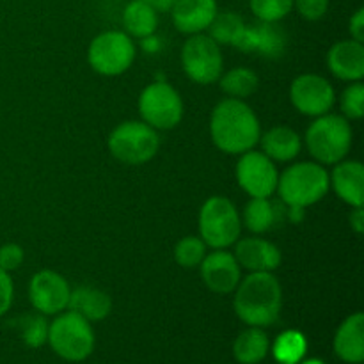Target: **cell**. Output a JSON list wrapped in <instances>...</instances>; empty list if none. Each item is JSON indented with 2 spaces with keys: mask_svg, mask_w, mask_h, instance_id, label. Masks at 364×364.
I'll return each mask as SVG.
<instances>
[{
  "mask_svg": "<svg viewBox=\"0 0 364 364\" xmlns=\"http://www.w3.org/2000/svg\"><path fill=\"white\" fill-rule=\"evenodd\" d=\"M210 135L223 153L242 155L258 144L262 127L255 110L244 100L224 98L212 110Z\"/></svg>",
  "mask_w": 364,
  "mask_h": 364,
  "instance_id": "1",
  "label": "cell"
},
{
  "mask_svg": "<svg viewBox=\"0 0 364 364\" xmlns=\"http://www.w3.org/2000/svg\"><path fill=\"white\" fill-rule=\"evenodd\" d=\"M235 313L249 327H269L279 318L283 288L272 272H251L235 288Z\"/></svg>",
  "mask_w": 364,
  "mask_h": 364,
  "instance_id": "2",
  "label": "cell"
},
{
  "mask_svg": "<svg viewBox=\"0 0 364 364\" xmlns=\"http://www.w3.org/2000/svg\"><path fill=\"white\" fill-rule=\"evenodd\" d=\"M281 201L288 208H308L329 192V173L316 162H299L287 167L277 180Z\"/></svg>",
  "mask_w": 364,
  "mask_h": 364,
  "instance_id": "3",
  "label": "cell"
},
{
  "mask_svg": "<svg viewBox=\"0 0 364 364\" xmlns=\"http://www.w3.org/2000/svg\"><path fill=\"white\" fill-rule=\"evenodd\" d=\"M306 146L320 166L341 162L352 148L350 123L347 117L331 112L315 117L306 130Z\"/></svg>",
  "mask_w": 364,
  "mask_h": 364,
  "instance_id": "4",
  "label": "cell"
},
{
  "mask_svg": "<svg viewBox=\"0 0 364 364\" xmlns=\"http://www.w3.org/2000/svg\"><path fill=\"white\" fill-rule=\"evenodd\" d=\"M59 358L70 363L87 359L95 350V333L91 322L75 311H63L48 326L46 340Z\"/></svg>",
  "mask_w": 364,
  "mask_h": 364,
  "instance_id": "5",
  "label": "cell"
},
{
  "mask_svg": "<svg viewBox=\"0 0 364 364\" xmlns=\"http://www.w3.org/2000/svg\"><path fill=\"white\" fill-rule=\"evenodd\" d=\"M242 220L233 203L224 196H212L199 210V237L206 247L228 249L240 237Z\"/></svg>",
  "mask_w": 364,
  "mask_h": 364,
  "instance_id": "6",
  "label": "cell"
},
{
  "mask_svg": "<svg viewBox=\"0 0 364 364\" xmlns=\"http://www.w3.org/2000/svg\"><path fill=\"white\" fill-rule=\"evenodd\" d=\"M107 144L116 160L128 166H142L159 153L160 137L144 121H124L110 132Z\"/></svg>",
  "mask_w": 364,
  "mask_h": 364,
  "instance_id": "7",
  "label": "cell"
},
{
  "mask_svg": "<svg viewBox=\"0 0 364 364\" xmlns=\"http://www.w3.org/2000/svg\"><path fill=\"white\" fill-rule=\"evenodd\" d=\"M135 60V43L127 32L107 31L96 36L87 48V63L103 77H117Z\"/></svg>",
  "mask_w": 364,
  "mask_h": 364,
  "instance_id": "8",
  "label": "cell"
},
{
  "mask_svg": "<svg viewBox=\"0 0 364 364\" xmlns=\"http://www.w3.org/2000/svg\"><path fill=\"white\" fill-rule=\"evenodd\" d=\"M142 121L155 130H173L183 119V100L166 80L151 82L139 96Z\"/></svg>",
  "mask_w": 364,
  "mask_h": 364,
  "instance_id": "9",
  "label": "cell"
},
{
  "mask_svg": "<svg viewBox=\"0 0 364 364\" xmlns=\"http://www.w3.org/2000/svg\"><path fill=\"white\" fill-rule=\"evenodd\" d=\"M181 66L196 84H215L224 68L220 45H217L208 34H192L181 48Z\"/></svg>",
  "mask_w": 364,
  "mask_h": 364,
  "instance_id": "10",
  "label": "cell"
},
{
  "mask_svg": "<svg viewBox=\"0 0 364 364\" xmlns=\"http://www.w3.org/2000/svg\"><path fill=\"white\" fill-rule=\"evenodd\" d=\"M235 174L242 191L251 198H272L276 194L279 173L263 151L249 149L242 153Z\"/></svg>",
  "mask_w": 364,
  "mask_h": 364,
  "instance_id": "11",
  "label": "cell"
},
{
  "mask_svg": "<svg viewBox=\"0 0 364 364\" xmlns=\"http://www.w3.org/2000/svg\"><path fill=\"white\" fill-rule=\"evenodd\" d=\"M290 102L304 116L318 117L333 110L336 92L327 78L315 73H304L291 82Z\"/></svg>",
  "mask_w": 364,
  "mask_h": 364,
  "instance_id": "12",
  "label": "cell"
},
{
  "mask_svg": "<svg viewBox=\"0 0 364 364\" xmlns=\"http://www.w3.org/2000/svg\"><path fill=\"white\" fill-rule=\"evenodd\" d=\"M71 288L60 274L41 270L28 283V299L32 308L41 315H59L68 309Z\"/></svg>",
  "mask_w": 364,
  "mask_h": 364,
  "instance_id": "13",
  "label": "cell"
},
{
  "mask_svg": "<svg viewBox=\"0 0 364 364\" xmlns=\"http://www.w3.org/2000/svg\"><path fill=\"white\" fill-rule=\"evenodd\" d=\"M199 269L203 283L213 294H233L242 279L237 258L226 249H213L212 252H206Z\"/></svg>",
  "mask_w": 364,
  "mask_h": 364,
  "instance_id": "14",
  "label": "cell"
},
{
  "mask_svg": "<svg viewBox=\"0 0 364 364\" xmlns=\"http://www.w3.org/2000/svg\"><path fill=\"white\" fill-rule=\"evenodd\" d=\"M235 258L240 269L249 272H274L281 265V251L272 242L259 237L235 242Z\"/></svg>",
  "mask_w": 364,
  "mask_h": 364,
  "instance_id": "15",
  "label": "cell"
},
{
  "mask_svg": "<svg viewBox=\"0 0 364 364\" xmlns=\"http://www.w3.org/2000/svg\"><path fill=\"white\" fill-rule=\"evenodd\" d=\"M237 48L242 52H256L269 59H277L287 50V34L277 23L258 21L251 27H245Z\"/></svg>",
  "mask_w": 364,
  "mask_h": 364,
  "instance_id": "16",
  "label": "cell"
},
{
  "mask_svg": "<svg viewBox=\"0 0 364 364\" xmlns=\"http://www.w3.org/2000/svg\"><path fill=\"white\" fill-rule=\"evenodd\" d=\"M327 66L343 82H361L364 77V46L354 39L334 43L327 52Z\"/></svg>",
  "mask_w": 364,
  "mask_h": 364,
  "instance_id": "17",
  "label": "cell"
},
{
  "mask_svg": "<svg viewBox=\"0 0 364 364\" xmlns=\"http://www.w3.org/2000/svg\"><path fill=\"white\" fill-rule=\"evenodd\" d=\"M217 13V0H178L171 9L176 31L187 36L205 32Z\"/></svg>",
  "mask_w": 364,
  "mask_h": 364,
  "instance_id": "18",
  "label": "cell"
},
{
  "mask_svg": "<svg viewBox=\"0 0 364 364\" xmlns=\"http://www.w3.org/2000/svg\"><path fill=\"white\" fill-rule=\"evenodd\" d=\"M329 188L348 206H363L364 203V167L358 160H341L334 164L329 174Z\"/></svg>",
  "mask_w": 364,
  "mask_h": 364,
  "instance_id": "19",
  "label": "cell"
},
{
  "mask_svg": "<svg viewBox=\"0 0 364 364\" xmlns=\"http://www.w3.org/2000/svg\"><path fill=\"white\" fill-rule=\"evenodd\" d=\"M334 352L345 363L363 364L364 361V315L361 311L347 316L334 336Z\"/></svg>",
  "mask_w": 364,
  "mask_h": 364,
  "instance_id": "20",
  "label": "cell"
},
{
  "mask_svg": "<svg viewBox=\"0 0 364 364\" xmlns=\"http://www.w3.org/2000/svg\"><path fill=\"white\" fill-rule=\"evenodd\" d=\"M68 309L84 316L87 322H102L112 311V299L100 288L78 287L71 290Z\"/></svg>",
  "mask_w": 364,
  "mask_h": 364,
  "instance_id": "21",
  "label": "cell"
},
{
  "mask_svg": "<svg viewBox=\"0 0 364 364\" xmlns=\"http://www.w3.org/2000/svg\"><path fill=\"white\" fill-rule=\"evenodd\" d=\"M259 142H262L263 153L272 162H291L294 159H297L302 149V141L299 134L287 124L269 128L265 134H262Z\"/></svg>",
  "mask_w": 364,
  "mask_h": 364,
  "instance_id": "22",
  "label": "cell"
},
{
  "mask_svg": "<svg viewBox=\"0 0 364 364\" xmlns=\"http://www.w3.org/2000/svg\"><path fill=\"white\" fill-rule=\"evenodd\" d=\"M123 27L130 38H149L159 28V13L142 0H132L123 11Z\"/></svg>",
  "mask_w": 364,
  "mask_h": 364,
  "instance_id": "23",
  "label": "cell"
},
{
  "mask_svg": "<svg viewBox=\"0 0 364 364\" xmlns=\"http://www.w3.org/2000/svg\"><path fill=\"white\" fill-rule=\"evenodd\" d=\"M270 348L269 336L262 327H249L238 334L233 343V355L240 364H258L267 358Z\"/></svg>",
  "mask_w": 364,
  "mask_h": 364,
  "instance_id": "24",
  "label": "cell"
},
{
  "mask_svg": "<svg viewBox=\"0 0 364 364\" xmlns=\"http://www.w3.org/2000/svg\"><path fill=\"white\" fill-rule=\"evenodd\" d=\"M281 213V208L270 198H251L244 208V224L251 233H267L276 226Z\"/></svg>",
  "mask_w": 364,
  "mask_h": 364,
  "instance_id": "25",
  "label": "cell"
},
{
  "mask_svg": "<svg viewBox=\"0 0 364 364\" xmlns=\"http://www.w3.org/2000/svg\"><path fill=\"white\" fill-rule=\"evenodd\" d=\"M217 82H219L224 95H228V98L237 100H245L251 95H255L259 85L258 75L245 66H238L226 71V73L220 75Z\"/></svg>",
  "mask_w": 364,
  "mask_h": 364,
  "instance_id": "26",
  "label": "cell"
},
{
  "mask_svg": "<svg viewBox=\"0 0 364 364\" xmlns=\"http://www.w3.org/2000/svg\"><path fill=\"white\" fill-rule=\"evenodd\" d=\"M247 23L244 21V18L237 13H231V11H224V13H217L213 21L210 23L208 36L217 43V45H230L237 46L238 39L244 34Z\"/></svg>",
  "mask_w": 364,
  "mask_h": 364,
  "instance_id": "27",
  "label": "cell"
},
{
  "mask_svg": "<svg viewBox=\"0 0 364 364\" xmlns=\"http://www.w3.org/2000/svg\"><path fill=\"white\" fill-rule=\"evenodd\" d=\"M306 348H308V341H306L304 334L299 331H284L272 345L274 358L279 364H297L302 361L306 355Z\"/></svg>",
  "mask_w": 364,
  "mask_h": 364,
  "instance_id": "28",
  "label": "cell"
},
{
  "mask_svg": "<svg viewBox=\"0 0 364 364\" xmlns=\"http://www.w3.org/2000/svg\"><path fill=\"white\" fill-rule=\"evenodd\" d=\"M18 331H20L21 340L25 341V345L31 348L43 347L48 340V326L45 315L41 313H36V315H25L21 318H18L16 322Z\"/></svg>",
  "mask_w": 364,
  "mask_h": 364,
  "instance_id": "29",
  "label": "cell"
},
{
  "mask_svg": "<svg viewBox=\"0 0 364 364\" xmlns=\"http://www.w3.org/2000/svg\"><path fill=\"white\" fill-rule=\"evenodd\" d=\"M205 256L206 244L201 240V237L188 235L174 245V262L183 269H196V267L201 265Z\"/></svg>",
  "mask_w": 364,
  "mask_h": 364,
  "instance_id": "30",
  "label": "cell"
},
{
  "mask_svg": "<svg viewBox=\"0 0 364 364\" xmlns=\"http://www.w3.org/2000/svg\"><path fill=\"white\" fill-rule=\"evenodd\" d=\"M249 6L258 21L277 23L294 11V0H249Z\"/></svg>",
  "mask_w": 364,
  "mask_h": 364,
  "instance_id": "31",
  "label": "cell"
},
{
  "mask_svg": "<svg viewBox=\"0 0 364 364\" xmlns=\"http://www.w3.org/2000/svg\"><path fill=\"white\" fill-rule=\"evenodd\" d=\"M340 107L343 117L347 119H361L364 116V85L361 82H352L340 98Z\"/></svg>",
  "mask_w": 364,
  "mask_h": 364,
  "instance_id": "32",
  "label": "cell"
},
{
  "mask_svg": "<svg viewBox=\"0 0 364 364\" xmlns=\"http://www.w3.org/2000/svg\"><path fill=\"white\" fill-rule=\"evenodd\" d=\"M331 0H294V7L304 20L316 21L326 16Z\"/></svg>",
  "mask_w": 364,
  "mask_h": 364,
  "instance_id": "33",
  "label": "cell"
},
{
  "mask_svg": "<svg viewBox=\"0 0 364 364\" xmlns=\"http://www.w3.org/2000/svg\"><path fill=\"white\" fill-rule=\"evenodd\" d=\"M23 258V249L18 244H6L0 247V269L6 270V272L20 269Z\"/></svg>",
  "mask_w": 364,
  "mask_h": 364,
  "instance_id": "34",
  "label": "cell"
},
{
  "mask_svg": "<svg viewBox=\"0 0 364 364\" xmlns=\"http://www.w3.org/2000/svg\"><path fill=\"white\" fill-rule=\"evenodd\" d=\"M14 299V284L9 272L0 269V316L6 315L13 306Z\"/></svg>",
  "mask_w": 364,
  "mask_h": 364,
  "instance_id": "35",
  "label": "cell"
},
{
  "mask_svg": "<svg viewBox=\"0 0 364 364\" xmlns=\"http://www.w3.org/2000/svg\"><path fill=\"white\" fill-rule=\"evenodd\" d=\"M348 31H350V36L354 41H359V43L364 41V9L363 7H359V9L350 16V21H348Z\"/></svg>",
  "mask_w": 364,
  "mask_h": 364,
  "instance_id": "36",
  "label": "cell"
},
{
  "mask_svg": "<svg viewBox=\"0 0 364 364\" xmlns=\"http://www.w3.org/2000/svg\"><path fill=\"white\" fill-rule=\"evenodd\" d=\"M348 223H350V228L358 235H363L364 231V210L363 206H352L350 215H348Z\"/></svg>",
  "mask_w": 364,
  "mask_h": 364,
  "instance_id": "37",
  "label": "cell"
},
{
  "mask_svg": "<svg viewBox=\"0 0 364 364\" xmlns=\"http://www.w3.org/2000/svg\"><path fill=\"white\" fill-rule=\"evenodd\" d=\"M142 2L151 6L156 13H171V9H173L178 0H142Z\"/></svg>",
  "mask_w": 364,
  "mask_h": 364,
  "instance_id": "38",
  "label": "cell"
},
{
  "mask_svg": "<svg viewBox=\"0 0 364 364\" xmlns=\"http://www.w3.org/2000/svg\"><path fill=\"white\" fill-rule=\"evenodd\" d=\"M297 364H326L323 361H320V359L313 358V359H302V361H299Z\"/></svg>",
  "mask_w": 364,
  "mask_h": 364,
  "instance_id": "39",
  "label": "cell"
}]
</instances>
